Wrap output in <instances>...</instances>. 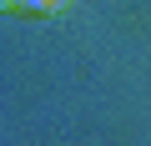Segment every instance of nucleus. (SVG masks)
Listing matches in <instances>:
<instances>
[{
	"label": "nucleus",
	"instance_id": "f03ea898",
	"mask_svg": "<svg viewBox=\"0 0 151 146\" xmlns=\"http://www.w3.org/2000/svg\"><path fill=\"white\" fill-rule=\"evenodd\" d=\"M10 5H15V0H0V10H10Z\"/></svg>",
	"mask_w": 151,
	"mask_h": 146
},
{
	"label": "nucleus",
	"instance_id": "f257e3e1",
	"mask_svg": "<svg viewBox=\"0 0 151 146\" xmlns=\"http://www.w3.org/2000/svg\"><path fill=\"white\" fill-rule=\"evenodd\" d=\"M65 5H70V0H15V10H30V15H55Z\"/></svg>",
	"mask_w": 151,
	"mask_h": 146
}]
</instances>
